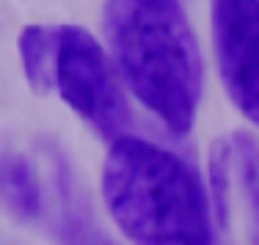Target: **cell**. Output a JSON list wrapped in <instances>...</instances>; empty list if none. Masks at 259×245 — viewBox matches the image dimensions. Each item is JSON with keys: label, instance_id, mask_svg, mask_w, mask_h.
<instances>
[{"label": "cell", "instance_id": "cell-2", "mask_svg": "<svg viewBox=\"0 0 259 245\" xmlns=\"http://www.w3.org/2000/svg\"><path fill=\"white\" fill-rule=\"evenodd\" d=\"M105 41L121 83L174 135L193 130L201 96V53L177 0H108Z\"/></svg>", "mask_w": 259, "mask_h": 245}, {"label": "cell", "instance_id": "cell-6", "mask_svg": "<svg viewBox=\"0 0 259 245\" xmlns=\"http://www.w3.org/2000/svg\"><path fill=\"white\" fill-rule=\"evenodd\" d=\"M0 199L14 215L36 218L41 212V190L33 168L22 155H0Z\"/></svg>", "mask_w": 259, "mask_h": 245}, {"label": "cell", "instance_id": "cell-5", "mask_svg": "<svg viewBox=\"0 0 259 245\" xmlns=\"http://www.w3.org/2000/svg\"><path fill=\"white\" fill-rule=\"evenodd\" d=\"M20 55L25 77L36 94L55 88V58H58V25H28L20 33Z\"/></svg>", "mask_w": 259, "mask_h": 245}, {"label": "cell", "instance_id": "cell-3", "mask_svg": "<svg viewBox=\"0 0 259 245\" xmlns=\"http://www.w3.org/2000/svg\"><path fill=\"white\" fill-rule=\"evenodd\" d=\"M55 88L91 130L105 140L133 135V113L113 58L85 28L58 25Z\"/></svg>", "mask_w": 259, "mask_h": 245}, {"label": "cell", "instance_id": "cell-4", "mask_svg": "<svg viewBox=\"0 0 259 245\" xmlns=\"http://www.w3.org/2000/svg\"><path fill=\"white\" fill-rule=\"evenodd\" d=\"M212 44L229 100L259 127V0H212Z\"/></svg>", "mask_w": 259, "mask_h": 245}, {"label": "cell", "instance_id": "cell-7", "mask_svg": "<svg viewBox=\"0 0 259 245\" xmlns=\"http://www.w3.org/2000/svg\"><path fill=\"white\" fill-rule=\"evenodd\" d=\"M146 3H165V0H146Z\"/></svg>", "mask_w": 259, "mask_h": 245}, {"label": "cell", "instance_id": "cell-1", "mask_svg": "<svg viewBox=\"0 0 259 245\" xmlns=\"http://www.w3.org/2000/svg\"><path fill=\"white\" fill-rule=\"evenodd\" d=\"M102 199L130 245H215V223L199 174L146 138L110 143Z\"/></svg>", "mask_w": 259, "mask_h": 245}]
</instances>
